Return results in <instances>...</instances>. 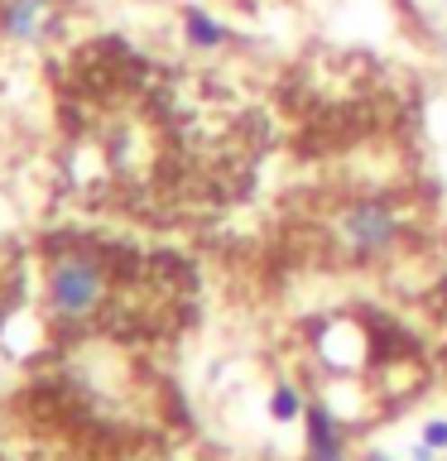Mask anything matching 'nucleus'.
I'll return each instance as SVG.
<instances>
[{"mask_svg": "<svg viewBox=\"0 0 447 461\" xmlns=\"http://www.w3.org/2000/svg\"><path fill=\"white\" fill-rule=\"evenodd\" d=\"M409 221L395 197H351L327 216V245L346 265H380L404 245Z\"/></svg>", "mask_w": 447, "mask_h": 461, "instance_id": "obj_1", "label": "nucleus"}, {"mask_svg": "<svg viewBox=\"0 0 447 461\" xmlns=\"http://www.w3.org/2000/svg\"><path fill=\"white\" fill-rule=\"evenodd\" d=\"M111 294V274L92 250H68L53 259L49 269V308L63 322H82V317L101 312V303Z\"/></svg>", "mask_w": 447, "mask_h": 461, "instance_id": "obj_2", "label": "nucleus"}, {"mask_svg": "<svg viewBox=\"0 0 447 461\" xmlns=\"http://www.w3.org/2000/svg\"><path fill=\"white\" fill-rule=\"evenodd\" d=\"M303 428H308V461H346V432H342V418L332 413L327 399L308 403Z\"/></svg>", "mask_w": 447, "mask_h": 461, "instance_id": "obj_3", "label": "nucleus"}, {"mask_svg": "<svg viewBox=\"0 0 447 461\" xmlns=\"http://www.w3.org/2000/svg\"><path fill=\"white\" fill-rule=\"evenodd\" d=\"M58 20L53 0H0V29L20 43H39L49 39V29Z\"/></svg>", "mask_w": 447, "mask_h": 461, "instance_id": "obj_4", "label": "nucleus"}, {"mask_svg": "<svg viewBox=\"0 0 447 461\" xmlns=\"http://www.w3.org/2000/svg\"><path fill=\"white\" fill-rule=\"evenodd\" d=\"M183 39H187V49H197V53H216V49H226V43H231V29L216 20L212 10L187 5L183 10Z\"/></svg>", "mask_w": 447, "mask_h": 461, "instance_id": "obj_5", "label": "nucleus"}, {"mask_svg": "<svg viewBox=\"0 0 447 461\" xmlns=\"http://www.w3.org/2000/svg\"><path fill=\"white\" fill-rule=\"evenodd\" d=\"M308 413V403H303V394L294 384H274L269 394V418H279V423H298V418Z\"/></svg>", "mask_w": 447, "mask_h": 461, "instance_id": "obj_6", "label": "nucleus"}, {"mask_svg": "<svg viewBox=\"0 0 447 461\" xmlns=\"http://www.w3.org/2000/svg\"><path fill=\"white\" fill-rule=\"evenodd\" d=\"M424 442L433 452H447V418H428L424 423Z\"/></svg>", "mask_w": 447, "mask_h": 461, "instance_id": "obj_7", "label": "nucleus"}, {"mask_svg": "<svg viewBox=\"0 0 447 461\" xmlns=\"http://www.w3.org/2000/svg\"><path fill=\"white\" fill-rule=\"evenodd\" d=\"M366 461H395V456H385V452H370Z\"/></svg>", "mask_w": 447, "mask_h": 461, "instance_id": "obj_8", "label": "nucleus"}, {"mask_svg": "<svg viewBox=\"0 0 447 461\" xmlns=\"http://www.w3.org/2000/svg\"><path fill=\"white\" fill-rule=\"evenodd\" d=\"M442 53H447V49H442Z\"/></svg>", "mask_w": 447, "mask_h": 461, "instance_id": "obj_9", "label": "nucleus"}]
</instances>
